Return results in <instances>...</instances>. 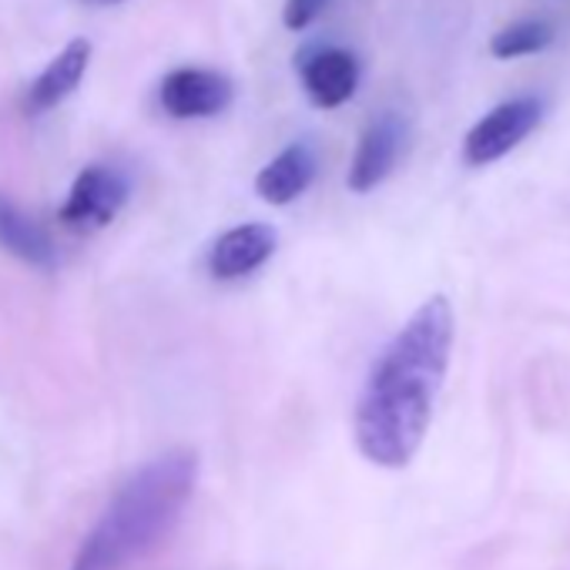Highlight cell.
Masks as SVG:
<instances>
[{
	"mask_svg": "<svg viewBox=\"0 0 570 570\" xmlns=\"http://www.w3.org/2000/svg\"><path fill=\"white\" fill-rule=\"evenodd\" d=\"M453 333L450 299L433 296L380 353L356 403V446L370 463L400 470L423 446L450 366Z\"/></svg>",
	"mask_w": 570,
	"mask_h": 570,
	"instance_id": "6da1fadb",
	"label": "cell"
},
{
	"mask_svg": "<svg viewBox=\"0 0 570 570\" xmlns=\"http://www.w3.org/2000/svg\"><path fill=\"white\" fill-rule=\"evenodd\" d=\"M198 480V460L171 450L145 463L105 507L91 533L81 540L71 570H128L168 537L188 507Z\"/></svg>",
	"mask_w": 570,
	"mask_h": 570,
	"instance_id": "7a4b0ae2",
	"label": "cell"
},
{
	"mask_svg": "<svg viewBox=\"0 0 570 570\" xmlns=\"http://www.w3.org/2000/svg\"><path fill=\"white\" fill-rule=\"evenodd\" d=\"M543 115H547V105L537 95H520V98H510V101L490 108L466 131L463 161L470 168H483V165H493V161L507 158L520 141H527L540 128Z\"/></svg>",
	"mask_w": 570,
	"mask_h": 570,
	"instance_id": "3957f363",
	"label": "cell"
},
{
	"mask_svg": "<svg viewBox=\"0 0 570 570\" xmlns=\"http://www.w3.org/2000/svg\"><path fill=\"white\" fill-rule=\"evenodd\" d=\"M128 195H131V181L121 168L88 165L75 178V185L61 205V222L75 232H98L118 218Z\"/></svg>",
	"mask_w": 570,
	"mask_h": 570,
	"instance_id": "277c9868",
	"label": "cell"
},
{
	"mask_svg": "<svg viewBox=\"0 0 570 570\" xmlns=\"http://www.w3.org/2000/svg\"><path fill=\"white\" fill-rule=\"evenodd\" d=\"M235 98L232 81L212 68H175L158 85V105L168 118L195 121L222 115Z\"/></svg>",
	"mask_w": 570,
	"mask_h": 570,
	"instance_id": "5b68a950",
	"label": "cell"
},
{
	"mask_svg": "<svg viewBox=\"0 0 570 570\" xmlns=\"http://www.w3.org/2000/svg\"><path fill=\"white\" fill-rule=\"evenodd\" d=\"M406 141H410V125L400 111H383L376 115L360 145H356V155H353V165H350V188L356 195H366L373 188H380L393 168L400 165L403 151H406Z\"/></svg>",
	"mask_w": 570,
	"mask_h": 570,
	"instance_id": "8992f818",
	"label": "cell"
},
{
	"mask_svg": "<svg viewBox=\"0 0 570 570\" xmlns=\"http://www.w3.org/2000/svg\"><path fill=\"white\" fill-rule=\"evenodd\" d=\"M360 61L346 48H316L299 58V78L316 108H343L360 88Z\"/></svg>",
	"mask_w": 570,
	"mask_h": 570,
	"instance_id": "52a82bcc",
	"label": "cell"
},
{
	"mask_svg": "<svg viewBox=\"0 0 570 570\" xmlns=\"http://www.w3.org/2000/svg\"><path fill=\"white\" fill-rule=\"evenodd\" d=\"M278 235L272 225L252 222V225H235L225 235H218L208 248V272L222 282L245 278L255 268H262L275 255Z\"/></svg>",
	"mask_w": 570,
	"mask_h": 570,
	"instance_id": "ba28073f",
	"label": "cell"
},
{
	"mask_svg": "<svg viewBox=\"0 0 570 570\" xmlns=\"http://www.w3.org/2000/svg\"><path fill=\"white\" fill-rule=\"evenodd\" d=\"M88 68H91V41L88 38H75L35 78V85L24 95V111L28 115H48L51 108H58L65 98H71L81 88Z\"/></svg>",
	"mask_w": 570,
	"mask_h": 570,
	"instance_id": "9c48e42d",
	"label": "cell"
},
{
	"mask_svg": "<svg viewBox=\"0 0 570 570\" xmlns=\"http://www.w3.org/2000/svg\"><path fill=\"white\" fill-rule=\"evenodd\" d=\"M316 171H320V155L313 141H293L255 175V191L268 205H289L313 185Z\"/></svg>",
	"mask_w": 570,
	"mask_h": 570,
	"instance_id": "30bf717a",
	"label": "cell"
},
{
	"mask_svg": "<svg viewBox=\"0 0 570 570\" xmlns=\"http://www.w3.org/2000/svg\"><path fill=\"white\" fill-rule=\"evenodd\" d=\"M0 248H8L11 255H18L28 265H38V268H51L58 262V248H55L51 235L45 232V225L35 222L8 195H0Z\"/></svg>",
	"mask_w": 570,
	"mask_h": 570,
	"instance_id": "8fae6325",
	"label": "cell"
},
{
	"mask_svg": "<svg viewBox=\"0 0 570 570\" xmlns=\"http://www.w3.org/2000/svg\"><path fill=\"white\" fill-rule=\"evenodd\" d=\"M557 31L550 21L543 18H523V21H513L507 24L503 31H497L490 38V55L497 61H517V58H530V55H540L553 45Z\"/></svg>",
	"mask_w": 570,
	"mask_h": 570,
	"instance_id": "7c38bea8",
	"label": "cell"
},
{
	"mask_svg": "<svg viewBox=\"0 0 570 570\" xmlns=\"http://www.w3.org/2000/svg\"><path fill=\"white\" fill-rule=\"evenodd\" d=\"M326 8H330V0H285L282 24L289 31H306Z\"/></svg>",
	"mask_w": 570,
	"mask_h": 570,
	"instance_id": "4fadbf2b",
	"label": "cell"
},
{
	"mask_svg": "<svg viewBox=\"0 0 570 570\" xmlns=\"http://www.w3.org/2000/svg\"><path fill=\"white\" fill-rule=\"evenodd\" d=\"M91 4H105L108 8V4H121V0H91Z\"/></svg>",
	"mask_w": 570,
	"mask_h": 570,
	"instance_id": "5bb4252c",
	"label": "cell"
}]
</instances>
